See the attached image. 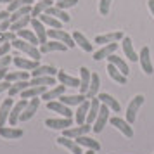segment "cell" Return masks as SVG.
<instances>
[{
    "label": "cell",
    "instance_id": "cell-1",
    "mask_svg": "<svg viewBox=\"0 0 154 154\" xmlns=\"http://www.w3.org/2000/svg\"><path fill=\"white\" fill-rule=\"evenodd\" d=\"M11 45L14 47V49L21 50V52H24L28 57H31V59H35V61H40V56H42V52H40V49L36 47V45H31V43L24 42V40H21V38H16L14 42H11Z\"/></svg>",
    "mask_w": 154,
    "mask_h": 154
},
{
    "label": "cell",
    "instance_id": "cell-2",
    "mask_svg": "<svg viewBox=\"0 0 154 154\" xmlns=\"http://www.w3.org/2000/svg\"><path fill=\"white\" fill-rule=\"evenodd\" d=\"M47 35H49V38H52V40H57V42L64 43V45H68L69 49H73L76 43H75V40H73V35H69L68 31H64V29H47Z\"/></svg>",
    "mask_w": 154,
    "mask_h": 154
},
{
    "label": "cell",
    "instance_id": "cell-3",
    "mask_svg": "<svg viewBox=\"0 0 154 154\" xmlns=\"http://www.w3.org/2000/svg\"><path fill=\"white\" fill-rule=\"evenodd\" d=\"M144 104V95H135V97L130 100V104L126 107V121L133 125L137 121V112H139L140 106Z\"/></svg>",
    "mask_w": 154,
    "mask_h": 154
},
{
    "label": "cell",
    "instance_id": "cell-4",
    "mask_svg": "<svg viewBox=\"0 0 154 154\" xmlns=\"http://www.w3.org/2000/svg\"><path fill=\"white\" fill-rule=\"evenodd\" d=\"M107 119H109V107H107L106 104H102L100 106V111H99V114H97V118H95V121H94L92 130H94L95 133L102 132L106 123H107Z\"/></svg>",
    "mask_w": 154,
    "mask_h": 154
},
{
    "label": "cell",
    "instance_id": "cell-5",
    "mask_svg": "<svg viewBox=\"0 0 154 154\" xmlns=\"http://www.w3.org/2000/svg\"><path fill=\"white\" fill-rule=\"evenodd\" d=\"M139 61H140V66L146 75H152L154 73V66H152V61H151V50L149 47H142L139 54Z\"/></svg>",
    "mask_w": 154,
    "mask_h": 154
},
{
    "label": "cell",
    "instance_id": "cell-6",
    "mask_svg": "<svg viewBox=\"0 0 154 154\" xmlns=\"http://www.w3.org/2000/svg\"><path fill=\"white\" fill-rule=\"evenodd\" d=\"M90 130H92V125L85 123V125H78V126H69V128H66V130H63V135L64 137H68V139H78V137H82V135H87Z\"/></svg>",
    "mask_w": 154,
    "mask_h": 154
},
{
    "label": "cell",
    "instance_id": "cell-7",
    "mask_svg": "<svg viewBox=\"0 0 154 154\" xmlns=\"http://www.w3.org/2000/svg\"><path fill=\"white\" fill-rule=\"evenodd\" d=\"M109 123H111L116 130H119L125 137H128V139H132L133 137V128H132V125H130L126 119H121V118H118V116H114V118L109 119Z\"/></svg>",
    "mask_w": 154,
    "mask_h": 154
},
{
    "label": "cell",
    "instance_id": "cell-8",
    "mask_svg": "<svg viewBox=\"0 0 154 154\" xmlns=\"http://www.w3.org/2000/svg\"><path fill=\"white\" fill-rule=\"evenodd\" d=\"M47 109L57 112V114H61L64 118H73V111L69 109V106H66L64 102H61V100H49V102H47Z\"/></svg>",
    "mask_w": 154,
    "mask_h": 154
},
{
    "label": "cell",
    "instance_id": "cell-9",
    "mask_svg": "<svg viewBox=\"0 0 154 154\" xmlns=\"http://www.w3.org/2000/svg\"><path fill=\"white\" fill-rule=\"evenodd\" d=\"M26 106H28V100H26V99H21V100H17V102L12 106L11 114H9V123H11V126H16V123L19 121L21 112L24 111V107H26Z\"/></svg>",
    "mask_w": 154,
    "mask_h": 154
},
{
    "label": "cell",
    "instance_id": "cell-10",
    "mask_svg": "<svg viewBox=\"0 0 154 154\" xmlns=\"http://www.w3.org/2000/svg\"><path fill=\"white\" fill-rule=\"evenodd\" d=\"M45 125L52 128V130H66V128H69L73 126V118H49L45 119Z\"/></svg>",
    "mask_w": 154,
    "mask_h": 154
},
{
    "label": "cell",
    "instance_id": "cell-11",
    "mask_svg": "<svg viewBox=\"0 0 154 154\" xmlns=\"http://www.w3.org/2000/svg\"><path fill=\"white\" fill-rule=\"evenodd\" d=\"M31 28H33V31H35L36 38H38V42H40V45L42 43L47 42V38H49V35H47V29H45V24H43L38 17H31Z\"/></svg>",
    "mask_w": 154,
    "mask_h": 154
},
{
    "label": "cell",
    "instance_id": "cell-12",
    "mask_svg": "<svg viewBox=\"0 0 154 154\" xmlns=\"http://www.w3.org/2000/svg\"><path fill=\"white\" fill-rule=\"evenodd\" d=\"M38 106H40V99L35 97V99H29L28 100V106L24 107V111L21 112V121H28V119H31L33 116H35V112L38 111Z\"/></svg>",
    "mask_w": 154,
    "mask_h": 154
},
{
    "label": "cell",
    "instance_id": "cell-13",
    "mask_svg": "<svg viewBox=\"0 0 154 154\" xmlns=\"http://www.w3.org/2000/svg\"><path fill=\"white\" fill-rule=\"evenodd\" d=\"M12 63H14L19 69H24V71H33L35 68L40 66L38 61H35V59H26V57H19V56L12 57Z\"/></svg>",
    "mask_w": 154,
    "mask_h": 154
},
{
    "label": "cell",
    "instance_id": "cell-14",
    "mask_svg": "<svg viewBox=\"0 0 154 154\" xmlns=\"http://www.w3.org/2000/svg\"><path fill=\"white\" fill-rule=\"evenodd\" d=\"M66 49H69L68 45H64V43L57 42V40H47L45 43L40 45V52L42 54H49V52H64Z\"/></svg>",
    "mask_w": 154,
    "mask_h": 154
},
{
    "label": "cell",
    "instance_id": "cell-15",
    "mask_svg": "<svg viewBox=\"0 0 154 154\" xmlns=\"http://www.w3.org/2000/svg\"><path fill=\"white\" fill-rule=\"evenodd\" d=\"M80 94L87 95V92L90 88V78H92V71L88 68H80Z\"/></svg>",
    "mask_w": 154,
    "mask_h": 154
},
{
    "label": "cell",
    "instance_id": "cell-16",
    "mask_svg": "<svg viewBox=\"0 0 154 154\" xmlns=\"http://www.w3.org/2000/svg\"><path fill=\"white\" fill-rule=\"evenodd\" d=\"M24 132L21 128H14V126H0V137L9 140H16V139H21Z\"/></svg>",
    "mask_w": 154,
    "mask_h": 154
},
{
    "label": "cell",
    "instance_id": "cell-17",
    "mask_svg": "<svg viewBox=\"0 0 154 154\" xmlns=\"http://www.w3.org/2000/svg\"><path fill=\"white\" fill-rule=\"evenodd\" d=\"M12 106H14L12 97L5 99V100L2 102V106H0V126H5V123L9 121V114H11Z\"/></svg>",
    "mask_w": 154,
    "mask_h": 154
},
{
    "label": "cell",
    "instance_id": "cell-18",
    "mask_svg": "<svg viewBox=\"0 0 154 154\" xmlns=\"http://www.w3.org/2000/svg\"><path fill=\"white\" fill-rule=\"evenodd\" d=\"M56 140H57L59 146L66 147L71 154H83L82 152V146H78L76 140H71V139H68V137H64V135L63 137H59V139H56Z\"/></svg>",
    "mask_w": 154,
    "mask_h": 154
},
{
    "label": "cell",
    "instance_id": "cell-19",
    "mask_svg": "<svg viewBox=\"0 0 154 154\" xmlns=\"http://www.w3.org/2000/svg\"><path fill=\"white\" fill-rule=\"evenodd\" d=\"M52 5H54V0H38V2H35L33 7H31V17H38V16L45 14V11Z\"/></svg>",
    "mask_w": 154,
    "mask_h": 154
},
{
    "label": "cell",
    "instance_id": "cell-20",
    "mask_svg": "<svg viewBox=\"0 0 154 154\" xmlns=\"http://www.w3.org/2000/svg\"><path fill=\"white\" fill-rule=\"evenodd\" d=\"M118 40H123V33L121 31H112V33L95 36V43H99V45H107V43L118 42Z\"/></svg>",
    "mask_w": 154,
    "mask_h": 154
},
{
    "label": "cell",
    "instance_id": "cell-21",
    "mask_svg": "<svg viewBox=\"0 0 154 154\" xmlns=\"http://www.w3.org/2000/svg\"><path fill=\"white\" fill-rule=\"evenodd\" d=\"M88 107H90V100H85L78 106L76 112H75V121L76 125H85L87 123V114H88Z\"/></svg>",
    "mask_w": 154,
    "mask_h": 154
},
{
    "label": "cell",
    "instance_id": "cell-22",
    "mask_svg": "<svg viewBox=\"0 0 154 154\" xmlns=\"http://www.w3.org/2000/svg\"><path fill=\"white\" fill-rule=\"evenodd\" d=\"M100 106H102V102L99 100V97L90 99V107H88V114H87V123H88V125H92V123L95 121L99 111H100Z\"/></svg>",
    "mask_w": 154,
    "mask_h": 154
},
{
    "label": "cell",
    "instance_id": "cell-23",
    "mask_svg": "<svg viewBox=\"0 0 154 154\" xmlns=\"http://www.w3.org/2000/svg\"><path fill=\"white\" fill-rule=\"evenodd\" d=\"M116 49H118V43L112 42V43H107V45H104L100 50H97L95 54H94V59L95 61H102V59H107V57L111 56V54H114L116 52Z\"/></svg>",
    "mask_w": 154,
    "mask_h": 154
},
{
    "label": "cell",
    "instance_id": "cell-24",
    "mask_svg": "<svg viewBox=\"0 0 154 154\" xmlns=\"http://www.w3.org/2000/svg\"><path fill=\"white\" fill-rule=\"evenodd\" d=\"M73 40H75V43H76L78 47H82L85 52H94V45L88 42V38H87L82 31H75V33H73Z\"/></svg>",
    "mask_w": 154,
    "mask_h": 154
},
{
    "label": "cell",
    "instance_id": "cell-25",
    "mask_svg": "<svg viewBox=\"0 0 154 154\" xmlns=\"http://www.w3.org/2000/svg\"><path fill=\"white\" fill-rule=\"evenodd\" d=\"M121 47H123V54H125L130 61L137 63L139 56H137V52H135V49H133V43H132V40H130V36H123V43H121Z\"/></svg>",
    "mask_w": 154,
    "mask_h": 154
},
{
    "label": "cell",
    "instance_id": "cell-26",
    "mask_svg": "<svg viewBox=\"0 0 154 154\" xmlns=\"http://www.w3.org/2000/svg\"><path fill=\"white\" fill-rule=\"evenodd\" d=\"M97 97H99V100H100L102 104L107 106L111 111H114V112H119V111H121V106H119V102H118L114 97H112V95H109V94H99Z\"/></svg>",
    "mask_w": 154,
    "mask_h": 154
},
{
    "label": "cell",
    "instance_id": "cell-27",
    "mask_svg": "<svg viewBox=\"0 0 154 154\" xmlns=\"http://www.w3.org/2000/svg\"><path fill=\"white\" fill-rule=\"evenodd\" d=\"M57 80L61 82V85H64V87H80V80L75 76H71V75H68L66 71L59 69L57 71Z\"/></svg>",
    "mask_w": 154,
    "mask_h": 154
},
{
    "label": "cell",
    "instance_id": "cell-28",
    "mask_svg": "<svg viewBox=\"0 0 154 154\" xmlns=\"http://www.w3.org/2000/svg\"><path fill=\"white\" fill-rule=\"evenodd\" d=\"M64 92H66V87H64V85H57V87H54L52 90H47L45 94H43L42 100H45V102H49V100H56V99L63 97Z\"/></svg>",
    "mask_w": 154,
    "mask_h": 154
},
{
    "label": "cell",
    "instance_id": "cell-29",
    "mask_svg": "<svg viewBox=\"0 0 154 154\" xmlns=\"http://www.w3.org/2000/svg\"><path fill=\"white\" fill-rule=\"evenodd\" d=\"M47 92V87H28L24 92H21V99H35V97H42L43 94Z\"/></svg>",
    "mask_w": 154,
    "mask_h": 154
},
{
    "label": "cell",
    "instance_id": "cell-30",
    "mask_svg": "<svg viewBox=\"0 0 154 154\" xmlns=\"http://www.w3.org/2000/svg\"><path fill=\"white\" fill-rule=\"evenodd\" d=\"M45 14L54 16V17H57L61 23H69V21H71V17L68 16V12H66L64 9H59L57 5H52V7H49L47 11H45Z\"/></svg>",
    "mask_w": 154,
    "mask_h": 154
},
{
    "label": "cell",
    "instance_id": "cell-31",
    "mask_svg": "<svg viewBox=\"0 0 154 154\" xmlns=\"http://www.w3.org/2000/svg\"><path fill=\"white\" fill-rule=\"evenodd\" d=\"M57 71L54 66H38V68H35L33 71H29L31 73V76L36 78V76H56Z\"/></svg>",
    "mask_w": 154,
    "mask_h": 154
},
{
    "label": "cell",
    "instance_id": "cell-32",
    "mask_svg": "<svg viewBox=\"0 0 154 154\" xmlns=\"http://www.w3.org/2000/svg\"><path fill=\"white\" fill-rule=\"evenodd\" d=\"M99 88H100V78H99L97 73H92L90 78V88L87 92V99H94L99 95Z\"/></svg>",
    "mask_w": 154,
    "mask_h": 154
},
{
    "label": "cell",
    "instance_id": "cell-33",
    "mask_svg": "<svg viewBox=\"0 0 154 154\" xmlns=\"http://www.w3.org/2000/svg\"><path fill=\"white\" fill-rule=\"evenodd\" d=\"M28 87H31L29 85L28 80H21V82H14V83L11 85V88H9V97H16V95H19L21 92H24Z\"/></svg>",
    "mask_w": 154,
    "mask_h": 154
},
{
    "label": "cell",
    "instance_id": "cell-34",
    "mask_svg": "<svg viewBox=\"0 0 154 154\" xmlns=\"http://www.w3.org/2000/svg\"><path fill=\"white\" fill-rule=\"evenodd\" d=\"M76 144H78V146H82V147H87V149H92V151H95V152L100 149V144H99L97 140L90 139V137H87V135L78 137V139H76Z\"/></svg>",
    "mask_w": 154,
    "mask_h": 154
},
{
    "label": "cell",
    "instance_id": "cell-35",
    "mask_svg": "<svg viewBox=\"0 0 154 154\" xmlns=\"http://www.w3.org/2000/svg\"><path fill=\"white\" fill-rule=\"evenodd\" d=\"M107 75H109L116 83H119V85L126 83V76L118 69V68H116V66H114V64H107Z\"/></svg>",
    "mask_w": 154,
    "mask_h": 154
},
{
    "label": "cell",
    "instance_id": "cell-36",
    "mask_svg": "<svg viewBox=\"0 0 154 154\" xmlns=\"http://www.w3.org/2000/svg\"><path fill=\"white\" fill-rule=\"evenodd\" d=\"M107 61H109V64H114L116 68H118L125 76H128V73H130V68H128V64L121 59V57H118V56H114V54H111V56L107 57Z\"/></svg>",
    "mask_w": 154,
    "mask_h": 154
},
{
    "label": "cell",
    "instance_id": "cell-37",
    "mask_svg": "<svg viewBox=\"0 0 154 154\" xmlns=\"http://www.w3.org/2000/svg\"><path fill=\"white\" fill-rule=\"evenodd\" d=\"M29 71H9L7 75H5V80L7 82H11V83H14V82H21V80H29Z\"/></svg>",
    "mask_w": 154,
    "mask_h": 154
},
{
    "label": "cell",
    "instance_id": "cell-38",
    "mask_svg": "<svg viewBox=\"0 0 154 154\" xmlns=\"http://www.w3.org/2000/svg\"><path fill=\"white\" fill-rule=\"evenodd\" d=\"M61 99V102H64L66 106H80L82 102H85L87 100V95H83V94H78V95H63Z\"/></svg>",
    "mask_w": 154,
    "mask_h": 154
},
{
    "label": "cell",
    "instance_id": "cell-39",
    "mask_svg": "<svg viewBox=\"0 0 154 154\" xmlns=\"http://www.w3.org/2000/svg\"><path fill=\"white\" fill-rule=\"evenodd\" d=\"M38 19H40L45 26H50V28H54V29H63V23L59 21L57 17H54V16L42 14V16H38Z\"/></svg>",
    "mask_w": 154,
    "mask_h": 154
},
{
    "label": "cell",
    "instance_id": "cell-40",
    "mask_svg": "<svg viewBox=\"0 0 154 154\" xmlns=\"http://www.w3.org/2000/svg\"><path fill=\"white\" fill-rule=\"evenodd\" d=\"M17 36H19L21 40H24V42L31 43V45H38V43H40L33 29H26V28H24V29H19V31H17Z\"/></svg>",
    "mask_w": 154,
    "mask_h": 154
},
{
    "label": "cell",
    "instance_id": "cell-41",
    "mask_svg": "<svg viewBox=\"0 0 154 154\" xmlns=\"http://www.w3.org/2000/svg\"><path fill=\"white\" fill-rule=\"evenodd\" d=\"M29 23H31V14L28 16H23V17H19V19H16L14 23H11V31H14V33H17L19 29H24L26 26H28Z\"/></svg>",
    "mask_w": 154,
    "mask_h": 154
},
{
    "label": "cell",
    "instance_id": "cell-42",
    "mask_svg": "<svg viewBox=\"0 0 154 154\" xmlns=\"http://www.w3.org/2000/svg\"><path fill=\"white\" fill-rule=\"evenodd\" d=\"M56 83V78L54 76H36V78H31L29 85L31 87H47V85H54Z\"/></svg>",
    "mask_w": 154,
    "mask_h": 154
},
{
    "label": "cell",
    "instance_id": "cell-43",
    "mask_svg": "<svg viewBox=\"0 0 154 154\" xmlns=\"http://www.w3.org/2000/svg\"><path fill=\"white\" fill-rule=\"evenodd\" d=\"M33 4H35V0H12L11 4H7V11L12 14L17 9L24 7V5H33Z\"/></svg>",
    "mask_w": 154,
    "mask_h": 154
},
{
    "label": "cell",
    "instance_id": "cell-44",
    "mask_svg": "<svg viewBox=\"0 0 154 154\" xmlns=\"http://www.w3.org/2000/svg\"><path fill=\"white\" fill-rule=\"evenodd\" d=\"M111 2H112V0H100V2H99V12H100L102 16H107V14H109Z\"/></svg>",
    "mask_w": 154,
    "mask_h": 154
},
{
    "label": "cell",
    "instance_id": "cell-45",
    "mask_svg": "<svg viewBox=\"0 0 154 154\" xmlns=\"http://www.w3.org/2000/svg\"><path fill=\"white\" fill-rule=\"evenodd\" d=\"M76 4H78V0H59V2H56L57 7L64 9V11H66V9H69V7H75Z\"/></svg>",
    "mask_w": 154,
    "mask_h": 154
},
{
    "label": "cell",
    "instance_id": "cell-46",
    "mask_svg": "<svg viewBox=\"0 0 154 154\" xmlns=\"http://www.w3.org/2000/svg\"><path fill=\"white\" fill-rule=\"evenodd\" d=\"M11 42H7V43H2L0 45V57H4V56H7L9 54V50H11Z\"/></svg>",
    "mask_w": 154,
    "mask_h": 154
},
{
    "label": "cell",
    "instance_id": "cell-47",
    "mask_svg": "<svg viewBox=\"0 0 154 154\" xmlns=\"http://www.w3.org/2000/svg\"><path fill=\"white\" fill-rule=\"evenodd\" d=\"M11 63H12V57H9V56L0 57V69H2V68H9Z\"/></svg>",
    "mask_w": 154,
    "mask_h": 154
},
{
    "label": "cell",
    "instance_id": "cell-48",
    "mask_svg": "<svg viewBox=\"0 0 154 154\" xmlns=\"http://www.w3.org/2000/svg\"><path fill=\"white\" fill-rule=\"evenodd\" d=\"M9 28H11V19L0 21V33H2V31H9Z\"/></svg>",
    "mask_w": 154,
    "mask_h": 154
},
{
    "label": "cell",
    "instance_id": "cell-49",
    "mask_svg": "<svg viewBox=\"0 0 154 154\" xmlns=\"http://www.w3.org/2000/svg\"><path fill=\"white\" fill-rule=\"evenodd\" d=\"M11 82H7V80H4V82H0V94H4L5 90H9L11 88Z\"/></svg>",
    "mask_w": 154,
    "mask_h": 154
},
{
    "label": "cell",
    "instance_id": "cell-50",
    "mask_svg": "<svg viewBox=\"0 0 154 154\" xmlns=\"http://www.w3.org/2000/svg\"><path fill=\"white\" fill-rule=\"evenodd\" d=\"M7 73H9L7 68H2V69H0V82H4V80H5V75H7Z\"/></svg>",
    "mask_w": 154,
    "mask_h": 154
},
{
    "label": "cell",
    "instance_id": "cell-51",
    "mask_svg": "<svg viewBox=\"0 0 154 154\" xmlns=\"http://www.w3.org/2000/svg\"><path fill=\"white\" fill-rule=\"evenodd\" d=\"M147 7L151 11V14L154 16V0H147Z\"/></svg>",
    "mask_w": 154,
    "mask_h": 154
},
{
    "label": "cell",
    "instance_id": "cell-52",
    "mask_svg": "<svg viewBox=\"0 0 154 154\" xmlns=\"http://www.w3.org/2000/svg\"><path fill=\"white\" fill-rule=\"evenodd\" d=\"M12 0H0V4H11Z\"/></svg>",
    "mask_w": 154,
    "mask_h": 154
},
{
    "label": "cell",
    "instance_id": "cell-53",
    "mask_svg": "<svg viewBox=\"0 0 154 154\" xmlns=\"http://www.w3.org/2000/svg\"><path fill=\"white\" fill-rule=\"evenodd\" d=\"M83 154H95V151H92V149H88L87 152H83Z\"/></svg>",
    "mask_w": 154,
    "mask_h": 154
},
{
    "label": "cell",
    "instance_id": "cell-54",
    "mask_svg": "<svg viewBox=\"0 0 154 154\" xmlns=\"http://www.w3.org/2000/svg\"><path fill=\"white\" fill-rule=\"evenodd\" d=\"M54 2H59V0H54Z\"/></svg>",
    "mask_w": 154,
    "mask_h": 154
},
{
    "label": "cell",
    "instance_id": "cell-55",
    "mask_svg": "<svg viewBox=\"0 0 154 154\" xmlns=\"http://www.w3.org/2000/svg\"><path fill=\"white\" fill-rule=\"evenodd\" d=\"M35 2H38V0H35Z\"/></svg>",
    "mask_w": 154,
    "mask_h": 154
}]
</instances>
